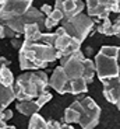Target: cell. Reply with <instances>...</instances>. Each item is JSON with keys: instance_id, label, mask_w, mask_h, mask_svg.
Here are the masks:
<instances>
[{"instance_id": "16", "label": "cell", "mask_w": 120, "mask_h": 129, "mask_svg": "<svg viewBox=\"0 0 120 129\" xmlns=\"http://www.w3.org/2000/svg\"><path fill=\"white\" fill-rule=\"evenodd\" d=\"M88 91V83L85 81L84 77H78V79H73L70 80V88H68V94H78L87 93Z\"/></svg>"}, {"instance_id": "6", "label": "cell", "mask_w": 120, "mask_h": 129, "mask_svg": "<svg viewBox=\"0 0 120 129\" xmlns=\"http://www.w3.org/2000/svg\"><path fill=\"white\" fill-rule=\"evenodd\" d=\"M45 18H46L45 14H43L41 10L34 7V6H31L28 11L24 13L23 16L17 17V18H14V20H10V21H6V23H2V24H6L10 28H13L18 35H23L24 27H25L27 24H39L42 28H45Z\"/></svg>"}, {"instance_id": "4", "label": "cell", "mask_w": 120, "mask_h": 129, "mask_svg": "<svg viewBox=\"0 0 120 129\" xmlns=\"http://www.w3.org/2000/svg\"><path fill=\"white\" fill-rule=\"evenodd\" d=\"M96 20L89 17L88 14H85L84 11L80 14H75L73 17L68 18H63L60 21V27L64 28V31L68 35L71 37L74 41H77L78 44H82L85 41L91 31L94 29Z\"/></svg>"}, {"instance_id": "7", "label": "cell", "mask_w": 120, "mask_h": 129, "mask_svg": "<svg viewBox=\"0 0 120 129\" xmlns=\"http://www.w3.org/2000/svg\"><path fill=\"white\" fill-rule=\"evenodd\" d=\"M34 0H0V23L23 16L32 6Z\"/></svg>"}, {"instance_id": "21", "label": "cell", "mask_w": 120, "mask_h": 129, "mask_svg": "<svg viewBox=\"0 0 120 129\" xmlns=\"http://www.w3.org/2000/svg\"><path fill=\"white\" fill-rule=\"evenodd\" d=\"M52 98H53L52 93H49V91H43V93H41L38 97H36L35 101H36V104H38L41 108H42V107L46 105L49 101H52Z\"/></svg>"}, {"instance_id": "30", "label": "cell", "mask_w": 120, "mask_h": 129, "mask_svg": "<svg viewBox=\"0 0 120 129\" xmlns=\"http://www.w3.org/2000/svg\"><path fill=\"white\" fill-rule=\"evenodd\" d=\"M112 13H116V14H120V0H116V3L113 6V11Z\"/></svg>"}, {"instance_id": "18", "label": "cell", "mask_w": 120, "mask_h": 129, "mask_svg": "<svg viewBox=\"0 0 120 129\" xmlns=\"http://www.w3.org/2000/svg\"><path fill=\"white\" fill-rule=\"evenodd\" d=\"M27 129H48V121L42 115H39V112H36L29 116V123Z\"/></svg>"}, {"instance_id": "5", "label": "cell", "mask_w": 120, "mask_h": 129, "mask_svg": "<svg viewBox=\"0 0 120 129\" xmlns=\"http://www.w3.org/2000/svg\"><path fill=\"white\" fill-rule=\"evenodd\" d=\"M74 110L80 112V126L82 129H94L98 126L101 119V107L98 105L91 97H84L81 100H77L70 104Z\"/></svg>"}, {"instance_id": "15", "label": "cell", "mask_w": 120, "mask_h": 129, "mask_svg": "<svg viewBox=\"0 0 120 129\" xmlns=\"http://www.w3.org/2000/svg\"><path fill=\"white\" fill-rule=\"evenodd\" d=\"M42 27L39 24H27L24 27L23 35L24 39H28V41H38L41 34H42Z\"/></svg>"}, {"instance_id": "20", "label": "cell", "mask_w": 120, "mask_h": 129, "mask_svg": "<svg viewBox=\"0 0 120 129\" xmlns=\"http://www.w3.org/2000/svg\"><path fill=\"white\" fill-rule=\"evenodd\" d=\"M63 118H64V122L74 125V123H78V121H80V112L77 110H74L73 107H67Z\"/></svg>"}, {"instance_id": "32", "label": "cell", "mask_w": 120, "mask_h": 129, "mask_svg": "<svg viewBox=\"0 0 120 129\" xmlns=\"http://www.w3.org/2000/svg\"><path fill=\"white\" fill-rule=\"evenodd\" d=\"M2 129H17V128H16L14 125H7V123H6V125H4Z\"/></svg>"}, {"instance_id": "11", "label": "cell", "mask_w": 120, "mask_h": 129, "mask_svg": "<svg viewBox=\"0 0 120 129\" xmlns=\"http://www.w3.org/2000/svg\"><path fill=\"white\" fill-rule=\"evenodd\" d=\"M53 9L60 10L64 18L80 14L85 10V2L82 0H56Z\"/></svg>"}, {"instance_id": "8", "label": "cell", "mask_w": 120, "mask_h": 129, "mask_svg": "<svg viewBox=\"0 0 120 129\" xmlns=\"http://www.w3.org/2000/svg\"><path fill=\"white\" fill-rule=\"evenodd\" d=\"M56 41H55V48L60 52V55H70L73 52L81 49V44H78L77 41L71 38L67 32L64 31V28L60 25L56 27Z\"/></svg>"}, {"instance_id": "23", "label": "cell", "mask_w": 120, "mask_h": 129, "mask_svg": "<svg viewBox=\"0 0 120 129\" xmlns=\"http://www.w3.org/2000/svg\"><path fill=\"white\" fill-rule=\"evenodd\" d=\"M60 23H57V21H55L53 18H50V17H46L45 18V28L48 29V31H52L53 28H56V27L59 25Z\"/></svg>"}, {"instance_id": "10", "label": "cell", "mask_w": 120, "mask_h": 129, "mask_svg": "<svg viewBox=\"0 0 120 129\" xmlns=\"http://www.w3.org/2000/svg\"><path fill=\"white\" fill-rule=\"evenodd\" d=\"M49 87H52L56 93L59 94H67L70 88V80H68L67 74L64 73L62 66L53 69L52 76L49 77Z\"/></svg>"}, {"instance_id": "22", "label": "cell", "mask_w": 120, "mask_h": 129, "mask_svg": "<svg viewBox=\"0 0 120 129\" xmlns=\"http://www.w3.org/2000/svg\"><path fill=\"white\" fill-rule=\"evenodd\" d=\"M2 25H3V38H10L11 39V38H14V37H20L18 34H17L13 28H10L9 25H6V24H2Z\"/></svg>"}, {"instance_id": "17", "label": "cell", "mask_w": 120, "mask_h": 129, "mask_svg": "<svg viewBox=\"0 0 120 129\" xmlns=\"http://www.w3.org/2000/svg\"><path fill=\"white\" fill-rule=\"evenodd\" d=\"M96 74V70H95V63L92 59H88L85 58L84 59V73H82V77L85 79L88 84L94 81V77Z\"/></svg>"}, {"instance_id": "24", "label": "cell", "mask_w": 120, "mask_h": 129, "mask_svg": "<svg viewBox=\"0 0 120 129\" xmlns=\"http://www.w3.org/2000/svg\"><path fill=\"white\" fill-rule=\"evenodd\" d=\"M48 17H50V18H53L55 21H57V23H60L63 18H64V16H63V13L60 11V10H57V9H53V11L50 13V16H48Z\"/></svg>"}, {"instance_id": "13", "label": "cell", "mask_w": 120, "mask_h": 129, "mask_svg": "<svg viewBox=\"0 0 120 129\" xmlns=\"http://www.w3.org/2000/svg\"><path fill=\"white\" fill-rule=\"evenodd\" d=\"M16 110L25 116H31L34 114L39 112L41 107L36 104L35 100H24V101H18V104H16Z\"/></svg>"}, {"instance_id": "31", "label": "cell", "mask_w": 120, "mask_h": 129, "mask_svg": "<svg viewBox=\"0 0 120 129\" xmlns=\"http://www.w3.org/2000/svg\"><path fill=\"white\" fill-rule=\"evenodd\" d=\"M9 64H10V60H7L3 56H0V66H9Z\"/></svg>"}, {"instance_id": "25", "label": "cell", "mask_w": 120, "mask_h": 129, "mask_svg": "<svg viewBox=\"0 0 120 129\" xmlns=\"http://www.w3.org/2000/svg\"><path fill=\"white\" fill-rule=\"evenodd\" d=\"M0 118H2L4 122H7L9 119H11V118H13V111L10 110L9 107H7V108H4V110L0 112Z\"/></svg>"}, {"instance_id": "33", "label": "cell", "mask_w": 120, "mask_h": 129, "mask_svg": "<svg viewBox=\"0 0 120 129\" xmlns=\"http://www.w3.org/2000/svg\"><path fill=\"white\" fill-rule=\"evenodd\" d=\"M3 38V25L0 24V39Z\"/></svg>"}, {"instance_id": "9", "label": "cell", "mask_w": 120, "mask_h": 129, "mask_svg": "<svg viewBox=\"0 0 120 129\" xmlns=\"http://www.w3.org/2000/svg\"><path fill=\"white\" fill-rule=\"evenodd\" d=\"M103 84V97L110 104H114L120 111V76L102 80Z\"/></svg>"}, {"instance_id": "26", "label": "cell", "mask_w": 120, "mask_h": 129, "mask_svg": "<svg viewBox=\"0 0 120 129\" xmlns=\"http://www.w3.org/2000/svg\"><path fill=\"white\" fill-rule=\"evenodd\" d=\"M99 3L103 7L109 9L110 11H113V6H114V3H116V0H99Z\"/></svg>"}, {"instance_id": "12", "label": "cell", "mask_w": 120, "mask_h": 129, "mask_svg": "<svg viewBox=\"0 0 120 129\" xmlns=\"http://www.w3.org/2000/svg\"><path fill=\"white\" fill-rule=\"evenodd\" d=\"M85 7H87V14L95 20H106L112 13L109 9L99 3V0H85Z\"/></svg>"}, {"instance_id": "3", "label": "cell", "mask_w": 120, "mask_h": 129, "mask_svg": "<svg viewBox=\"0 0 120 129\" xmlns=\"http://www.w3.org/2000/svg\"><path fill=\"white\" fill-rule=\"evenodd\" d=\"M99 81L120 76V46L103 45L94 59Z\"/></svg>"}, {"instance_id": "34", "label": "cell", "mask_w": 120, "mask_h": 129, "mask_svg": "<svg viewBox=\"0 0 120 129\" xmlns=\"http://www.w3.org/2000/svg\"><path fill=\"white\" fill-rule=\"evenodd\" d=\"M6 123H7V122H4V121H3V119H2V118H0V129L3 128V126H4V125H6Z\"/></svg>"}, {"instance_id": "14", "label": "cell", "mask_w": 120, "mask_h": 129, "mask_svg": "<svg viewBox=\"0 0 120 129\" xmlns=\"http://www.w3.org/2000/svg\"><path fill=\"white\" fill-rule=\"evenodd\" d=\"M16 100V94H14L13 87H7L0 83V112L7 108L10 104Z\"/></svg>"}, {"instance_id": "27", "label": "cell", "mask_w": 120, "mask_h": 129, "mask_svg": "<svg viewBox=\"0 0 120 129\" xmlns=\"http://www.w3.org/2000/svg\"><path fill=\"white\" fill-rule=\"evenodd\" d=\"M39 10H41L43 14H45V17H48V16H50V13L53 11V7L50 6V4H43V6L41 7Z\"/></svg>"}, {"instance_id": "28", "label": "cell", "mask_w": 120, "mask_h": 129, "mask_svg": "<svg viewBox=\"0 0 120 129\" xmlns=\"http://www.w3.org/2000/svg\"><path fill=\"white\" fill-rule=\"evenodd\" d=\"M11 45H13L16 49H20L21 45H23V42L18 39V37H14V38H11Z\"/></svg>"}, {"instance_id": "19", "label": "cell", "mask_w": 120, "mask_h": 129, "mask_svg": "<svg viewBox=\"0 0 120 129\" xmlns=\"http://www.w3.org/2000/svg\"><path fill=\"white\" fill-rule=\"evenodd\" d=\"M14 80L16 79H14L11 70L9 69V66H0V83L7 87H13Z\"/></svg>"}, {"instance_id": "29", "label": "cell", "mask_w": 120, "mask_h": 129, "mask_svg": "<svg viewBox=\"0 0 120 129\" xmlns=\"http://www.w3.org/2000/svg\"><path fill=\"white\" fill-rule=\"evenodd\" d=\"M59 129H74V126H71V123H67V122H60Z\"/></svg>"}, {"instance_id": "1", "label": "cell", "mask_w": 120, "mask_h": 129, "mask_svg": "<svg viewBox=\"0 0 120 129\" xmlns=\"http://www.w3.org/2000/svg\"><path fill=\"white\" fill-rule=\"evenodd\" d=\"M60 52L52 45L41 41L24 39L18 49V60L21 70H42L55 60L60 59Z\"/></svg>"}, {"instance_id": "2", "label": "cell", "mask_w": 120, "mask_h": 129, "mask_svg": "<svg viewBox=\"0 0 120 129\" xmlns=\"http://www.w3.org/2000/svg\"><path fill=\"white\" fill-rule=\"evenodd\" d=\"M49 87V76L43 70H28L14 80L16 100H35Z\"/></svg>"}]
</instances>
